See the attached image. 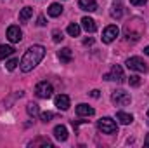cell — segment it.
<instances>
[{
    "instance_id": "1",
    "label": "cell",
    "mask_w": 149,
    "mask_h": 148,
    "mask_svg": "<svg viewBox=\"0 0 149 148\" xmlns=\"http://www.w3.org/2000/svg\"><path fill=\"white\" fill-rule=\"evenodd\" d=\"M43 56H45V47H43V45H31V47L24 52V56H23V59H21V70H23L24 73L31 72L38 63L43 59Z\"/></svg>"
},
{
    "instance_id": "2",
    "label": "cell",
    "mask_w": 149,
    "mask_h": 148,
    "mask_svg": "<svg viewBox=\"0 0 149 148\" xmlns=\"http://www.w3.org/2000/svg\"><path fill=\"white\" fill-rule=\"evenodd\" d=\"M97 127L102 134H116L118 132V124L109 117H104V118L97 120Z\"/></svg>"
},
{
    "instance_id": "3",
    "label": "cell",
    "mask_w": 149,
    "mask_h": 148,
    "mask_svg": "<svg viewBox=\"0 0 149 148\" xmlns=\"http://www.w3.org/2000/svg\"><path fill=\"white\" fill-rule=\"evenodd\" d=\"M111 101L116 105V106H127V105L132 101V98H130V94L125 92L123 89H118V91H113Z\"/></svg>"
},
{
    "instance_id": "4",
    "label": "cell",
    "mask_w": 149,
    "mask_h": 148,
    "mask_svg": "<svg viewBox=\"0 0 149 148\" xmlns=\"http://www.w3.org/2000/svg\"><path fill=\"white\" fill-rule=\"evenodd\" d=\"M125 65H127L128 70H134V72H141V73H146V72H148V65L144 63V59H141V58H137V56L128 58Z\"/></svg>"
},
{
    "instance_id": "5",
    "label": "cell",
    "mask_w": 149,
    "mask_h": 148,
    "mask_svg": "<svg viewBox=\"0 0 149 148\" xmlns=\"http://www.w3.org/2000/svg\"><path fill=\"white\" fill-rule=\"evenodd\" d=\"M52 92H54V87H52V84H49V82H40L37 84V87H35V94H37L38 98H42V99H47V98H50L52 96Z\"/></svg>"
},
{
    "instance_id": "6",
    "label": "cell",
    "mask_w": 149,
    "mask_h": 148,
    "mask_svg": "<svg viewBox=\"0 0 149 148\" xmlns=\"http://www.w3.org/2000/svg\"><path fill=\"white\" fill-rule=\"evenodd\" d=\"M104 80H113V82H118V84H121V82L125 80V75H123L121 66H120V65H114V66L111 68V72L104 75Z\"/></svg>"
},
{
    "instance_id": "7",
    "label": "cell",
    "mask_w": 149,
    "mask_h": 148,
    "mask_svg": "<svg viewBox=\"0 0 149 148\" xmlns=\"http://www.w3.org/2000/svg\"><path fill=\"white\" fill-rule=\"evenodd\" d=\"M118 35H120L118 26H116V25H109V26H106L104 32H102V42H104V44H111Z\"/></svg>"
},
{
    "instance_id": "8",
    "label": "cell",
    "mask_w": 149,
    "mask_h": 148,
    "mask_svg": "<svg viewBox=\"0 0 149 148\" xmlns=\"http://www.w3.org/2000/svg\"><path fill=\"white\" fill-rule=\"evenodd\" d=\"M7 38H9L12 44L21 42V38H23V32H21V28H19V26H16V25L9 26V28H7Z\"/></svg>"
},
{
    "instance_id": "9",
    "label": "cell",
    "mask_w": 149,
    "mask_h": 148,
    "mask_svg": "<svg viewBox=\"0 0 149 148\" xmlns=\"http://www.w3.org/2000/svg\"><path fill=\"white\" fill-rule=\"evenodd\" d=\"M54 103H56V106H57L59 110H68V108H70V98H68L66 94H59V96H56Z\"/></svg>"
},
{
    "instance_id": "10",
    "label": "cell",
    "mask_w": 149,
    "mask_h": 148,
    "mask_svg": "<svg viewBox=\"0 0 149 148\" xmlns=\"http://www.w3.org/2000/svg\"><path fill=\"white\" fill-rule=\"evenodd\" d=\"M78 7L81 11H87V12H94V11H97V2L95 0H80Z\"/></svg>"
},
{
    "instance_id": "11",
    "label": "cell",
    "mask_w": 149,
    "mask_h": 148,
    "mask_svg": "<svg viewBox=\"0 0 149 148\" xmlns=\"http://www.w3.org/2000/svg\"><path fill=\"white\" fill-rule=\"evenodd\" d=\"M81 26H83V30L85 32H88V33H94L95 30H97V25H95V21L92 19V18H81Z\"/></svg>"
},
{
    "instance_id": "12",
    "label": "cell",
    "mask_w": 149,
    "mask_h": 148,
    "mask_svg": "<svg viewBox=\"0 0 149 148\" xmlns=\"http://www.w3.org/2000/svg\"><path fill=\"white\" fill-rule=\"evenodd\" d=\"M76 113L80 115V117H92L95 110L92 108V106H88V105H85V103H81V105H78L76 106Z\"/></svg>"
},
{
    "instance_id": "13",
    "label": "cell",
    "mask_w": 149,
    "mask_h": 148,
    "mask_svg": "<svg viewBox=\"0 0 149 148\" xmlns=\"http://www.w3.org/2000/svg\"><path fill=\"white\" fill-rule=\"evenodd\" d=\"M57 58H59L63 63H71V61H73V52H71L70 47H64V49H61V51L57 52Z\"/></svg>"
},
{
    "instance_id": "14",
    "label": "cell",
    "mask_w": 149,
    "mask_h": 148,
    "mask_svg": "<svg viewBox=\"0 0 149 148\" xmlns=\"http://www.w3.org/2000/svg\"><path fill=\"white\" fill-rule=\"evenodd\" d=\"M111 16L114 19H120L123 16V5H121V0H114L111 7Z\"/></svg>"
},
{
    "instance_id": "15",
    "label": "cell",
    "mask_w": 149,
    "mask_h": 148,
    "mask_svg": "<svg viewBox=\"0 0 149 148\" xmlns=\"http://www.w3.org/2000/svg\"><path fill=\"white\" fill-rule=\"evenodd\" d=\"M54 136H56V140H59V141H66V140H68V129H66L64 125H56V127H54Z\"/></svg>"
},
{
    "instance_id": "16",
    "label": "cell",
    "mask_w": 149,
    "mask_h": 148,
    "mask_svg": "<svg viewBox=\"0 0 149 148\" xmlns=\"http://www.w3.org/2000/svg\"><path fill=\"white\" fill-rule=\"evenodd\" d=\"M47 12H49L50 18H59L63 14V5L61 4H50V7H49Z\"/></svg>"
},
{
    "instance_id": "17",
    "label": "cell",
    "mask_w": 149,
    "mask_h": 148,
    "mask_svg": "<svg viewBox=\"0 0 149 148\" xmlns=\"http://www.w3.org/2000/svg\"><path fill=\"white\" fill-rule=\"evenodd\" d=\"M116 120H120V124H123V125H128V124H132L134 117H132L130 113H125V111H118V113H116Z\"/></svg>"
},
{
    "instance_id": "18",
    "label": "cell",
    "mask_w": 149,
    "mask_h": 148,
    "mask_svg": "<svg viewBox=\"0 0 149 148\" xmlns=\"http://www.w3.org/2000/svg\"><path fill=\"white\" fill-rule=\"evenodd\" d=\"M31 16H33V7H24V9L19 12V21L26 23V21H28Z\"/></svg>"
},
{
    "instance_id": "19",
    "label": "cell",
    "mask_w": 149,
    "mask_h": 148,
    "mask_svg": "<svg viewBox=\"0 0 149 148\" xmlns=\"http://www.w3.org/2000/svg\"><path fill=\"white\" fill-rule=\"evenodd\" d=\"M10 54H14V47L12 45H0V59L9 58Z\"/></svg>"
},
{
    "instance_id": "20",
    "label": "cell",
    "mask_w": 149,
    "mask_h": 148,
    "mask_svg": "<svg viewBox=\"0 0 149 148\" xmlns=\"http://www.w3.org/2000/svg\"><path fill=\"white\" fill-rule=\"evenodd\" d=\"M66 32H68V35H70V37H78V35H80V32H81V28H80L76 23H71V25H68Z\"/></svg>"
},
{
    "instance_id": "21",
    "label": "cell",
    "mask_w": 149,
    "mask_h": 148,
    "mask_svg": "<svg viewBox=\"0 0 149 148\" xmlns=\"http://www.w3.org/2000/svg\"><path fill=\"white\" fill-rule=\"evenodd\" d=\"M26 111H28L30 117H37L38 113H40V108H38L37 103H30V105L26 106Z\"/></svg>"
},
{
    "instance_id": "22",
    "label": "cell",
    "mask_w": 149,
    "mask_h": 148,
    "mask_svg": "<svg viewBox=\"0 0 149 148\" xmlns=\"http://www.w3.org/2000/svg\"><path fill=\"white\" fill-rule=\"evenodd\" d=\"M128 84H130L132 87H139V85H141V77H139V75H130V77H128Z\"/></svg>"
},
{
    "instance_id": "23",
    "label": "cell",
    "mask_w": 149,
    "mask_h": 148,
    "mask_svg": "<svg viewBox=\"0 0 149 148\" xmlns=\"http://www.w3.org/2000/svg\"><path fill=\"white\" fill-rule=\"evenodd\" d=\"M54 117H56V115H54L52 111H43V113L40 115V118H42V122H45V124H47V122H50V120H52Z\"/></svg>"
},
{
    "instance_id": "24",
    "label": "cell",
    "mask_w": 149,
    "mask_h": 148,
    "mask_svg": "<svg viewBox=\"0 0 149 148\" xmlns=\"http://www.w3.org/2000/svg\"><path fill=\"white\" fill-rule=\"evenodd\" d=\"M19 65V61L17 59H9L7 63H5V66H7V70L9 72H12V70H16V66Z\"/></svg>"
},
{
    "instance_id": "25",
    "label": "cell",
    "mask_w": 149,
    "mask_h": 148,
    "mask_svg": "<svg viewBox=\"0 0 149 148\" xmlns=\"http://www.w3.org/2000/svg\"><path fill=\"white\" fill-rule=\"evenodd\" d=\"M35 145H43V147H52V143L49 140H37V141H31L30 147H35Z\"/></svg>"
},
{
    "instance_id": "26",
    "label": "cell",
    "mask_w": 149,
    "mask_h": 148,
    "mask_svg": "<svg viewBox=\"0 0 149 148\" xmlns=\"http://www.w3.org/2000/svg\"><path fill=\"white\" fill-rule=\"evenodd\" d=\"M63 32H61V30H54V32H52V40H54V42H61V40H63Z\"/></svg>"
},
{
    "instance_id": "27",
    "label": "cell",
    "mask_w": 149,
    "mask_h": 148,
    "mask_svg": "<svg viewBox=\"0 0 149 148\" xmlns=\"http://www.w3.org/2000/svg\"><path fill=\"white\" fill-rule=\"evenodd\" d=\"M47 21H45V16H38V26H45Z\"/></svg>"
},
{
    "instance_id": "28",
    "label": "cell",
    "mask_w": 149,
    "mask_h": 148,
    "mask_svg": "<svg viewBox=\"0 0 149 148\" xmlns=\"http://www.w3.org/2000/svg\"><path fill=\"white\" fill-rule=\"evenodd\" d=\"M146 2H148V0H130L132 5H144Z\"/></svg>"
},
{
    "instance_id": "29",
    "label": "cell",
    "mask_w": 149,
    "mask_h": 148,
    "mask_svg": "<svg viewBox=\"0 0 149 148\" xmlns=\"http://www.w3.org/2000/svg\"><path fill=\"white\" fill-rule=\"evenodd\" d=\"M94 44V38H85L83 40V45H92Z\"/></svg>"
},
{
    "instance_id": "30",
    "label": "cell",
    "mask_w": 149,
    "mask_h": 148,
    "mask_svg": "<svg viewBox=\"0 0 149 148\" xmlns=\"http://www.w3.org/2000/svg\"><path fill=\"white\" fill-rule=\"evenodd\" d=\"M90 96H92V98H99L101 94H99V91H97V89H94V91L90 92Z\"/></svg>"
},
{
    "instance_id": "31",
    "label": "cell",
    "mask_w": 149,
    "mask_h": 148,
    "mask_svg": "<svg viewBox=\"0 0 149 148\" xmlns=\"http://www.w3.org/2000/svg\"><path fill=\"white\" fill-rule=\"evenodd\" d=\"M144 145H146V147H149V134L146 136V140H144Z\"/></svg>"
},
{
    "instance_id": "32",
    "label": "cell",
    "mask_w": 149,
    "mask_h": 148,
    "mask_svg": "<svg viewBox=\"0 0 149 148\" xmlns=\"http://www.w3.org/2000/svg\"><path fill=\"white\" fill-rule=\"evenodd\" d=\"M144 52H146V54H148V56H149V45H148V47H146V49H144Z\"/></svg>"
},
{
    "instance_id": "33",
    "label": "cell",
    "mask_w": 149,
    "mask_h": 148,
    "mask_svg": "<svg viewBox=\"0 0 149 148\" xmlns=\"http://www.w3.org/2000/svg\"><path fill=\"white\" fill-rule=\"evenodd\" d=\"M148 124H149V110H148Z\"/></svg>"
}]
</instances>
